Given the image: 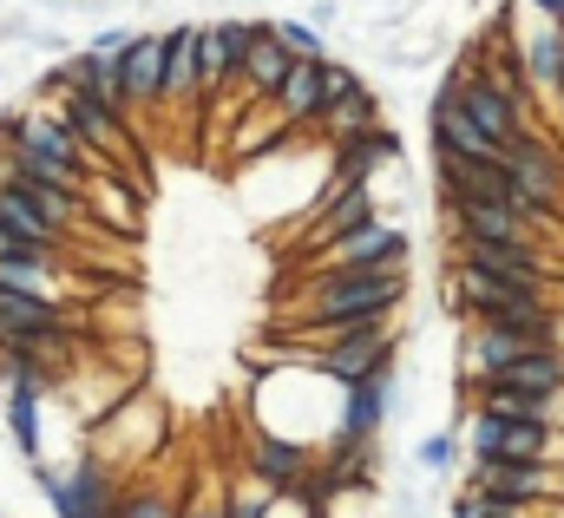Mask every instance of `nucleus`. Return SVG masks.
I'll list each match as a JSON object with an SVG mask.
<instances>
[{
	"label": "nucleus",
	"mask_w": 564,
	"mask_h": 518,
	"mask_svg": "<svg viewBox=\"0 0 564 518\" xmlns=\"http://www.w3.org/2000/svg\"><path fill=\"white\" fill-rule=\"evenodd\" d=\"M26 335H86V309L46 289H0V342H26Z\"/></svg>",
	"instance_id": "nucleus-9"
},
{
	"label": "nucleus",
	"mask_w": 564,
	"mask_h": 518,
	"mask_svg": "<svg viewBox=\"0 0 564 518\" xmlns=\"http://www.w3.org/2000/svg\"><path fill=\"white\" fill-rule=\"evenodd\" d=\"M401 302H408V269H302V282L282 309V328H302L322 342L348 322L394 315Z\"/></svg>",
	"instance_id": "nucleus-1"
},
{
	"label": "nucleus",
	"mask_w": 564,
	"mask_h": 518,
	"mask_svg": "<svg viewBox=\"0 0 564 518\" xmlns=\"http://www.w3.org/2000/svg\"><path fill=\"white\" fill-rule=\"evenodd\" d=\"M276 106L289 126L302 131V126H315V112H322V60H295L289 73H282V86H276Z\"/></svg>",
	"instance_id": "nucleus-17"
},
{
	"label": "nucleus",
	"mask_w": 564,
	"mask_h": 518,
	"mask_svg": "<svg viewBox=\"0 0 564 518\" xmlns=\"http://www.w3.org/2000/svg\"><path fill=\"white\" fill-rule=\"evenodd\" d=\"M302 20L328 33V26H341V20H348V7H341V0H308V13H302Z\"/></svg>",
	"instance_id": "nucleus-27"
},
{
	"label": "nucleus",
	"mask_w": 564,
	"mask_h": 518,
	"mask_svg": "<svg viewBox=\"0 0 564 518\" xmlns=\"http://www.w3.org/2000/svg\"><path fill=\"white\" fill-rule=\"evenodd\" d=\"M210 40H217V73H224V93H237L243 60H250V46H257V20H210Z\"/></svg>",
	"instance_id": "nucleus-20"
},
{
	"label": "nucleus",
	"mask_w": 564,
	"mask_h": 518,
	"mask_svg": "<svg viewBox=\"0 0 564 518\" xmlns=\"http://www.w3.org/2000/svg\"><path fill=\"white\" fill-rule=\"evenodd\" d=\"M158 112H171V119L204 112V86H197V20H177L164 33V99H158Z\"/></svg>",
	"instance_id": "nucleus-12"
},
{
	"label": "nucleus",
	"mask_w": 564,
	"mask_h": 518,
	"mask_svg": "<svg viewBox=\"0 0 564 518\" xmlns=\"http://www.w3.org/2000/svg\"><path fill=\"white\" fill-rule=\"evenodd\" d=\"M440 217L453 237H473V244H539V224L519 217L512 204H440Z\"/></svg>",
	"instance_id": "nucleus-15"
},
{
	"label": "nucleus",
	"mask_w": 564,
	"mask_h": 518,
	"mask_svg": "<svg viewBox=\"0 0 564 518\" xmlns=\"http://www.w3.org/2000/svg\"><path fill=\"white\" fill-rule=\"evenodd\" d=\"M40 407H46V393L33 388H7V440H13V453L33 466V460H46V440H40Z\"/></svg>",
	"instance_id": "nucleus-18"
},
{
	"label": "nucleus",
	"mask_w": 564,
	"mask_h": 518,
	"mask_svg": "<svg viewBox=\"0 0 564 518\" xmlns=\"http://www.w3.org/2000/svg\"><path fill=\"white\" fill-rule=\"evenodd\" d=\"M119 486H126V473H112L99 453H79L73 466L33 460V493L53 506V518H112L119 512Z\"/></svg>",
	"instance_id": "nucleus-3"
},
{
	"label": "nucleus",
	"mask_w": 564,
	"mask_h": 518,
	"mask_svg": "<svg viewBox=\"0 0 564 518\" xmlns=\"http://www.w3.org/2000/svg\"><path fill=\"white\" fill-rule=\"evenodd\" d=\"M0 20H7V13H0Z\"/></svg>",
	"instance_id": "nucleus-31"
},
{
	"label": "nucleus",
	"mask_w": 564,
	"mask_h": 518,
	"mask_svg": "<svg viewBox=\"0 0 564 518\" xmlns=\"http://www.w3.org/2000/svg\"><path fill=\"white\" fill-rule=\"evenodd\" d=\"M453 269H473L486 282H506V289H552V262L539 244H473V237H453Z\"/></svg>",
	"instance_id": "nucleus-7"
},
{
	"label": "nucleus",
	"mask_w": 564,
	"mask_h": 518,
	"mask_svg": "<svg viewBox=\"0 0 564 518\" xmlns=\"http://www.w3.org/2000/svg\"><path fill=\"white\" fill-rule=\"evenodd\" d=\"M0 257H40V262H66L73 250H59V244H40V237H26V230H13V224H0Z\"/></svg>",
	"instance_id": "nucleus-24"
},
{
	"label": "nucleus",
	"mask_w": 564,
	"mask_h": 518,
	"mask_svg": "<svg viewBox=\"0 0 564 518\" xmlns=\"http://www.w3.org/2000/svg\"><path fill=\"white\" fill-rule=\"evenodd\" d=\"M525 7H532L539 20H558V26H564V0H525Z\"/></svg>",
	"instance_id": "nucleus-29"
},
{
	"label": "nucleus",
	"mask_w": 564,
	"mask_h": 518,
	"mask_svg": "<svg viewBox=\"0 0 564 518\" xmlns=\"http://www.w3.org/2000/svg\"><path fill=\"white\" fill-rule=\"evenodd\" d=\"M519 60H525V93H532V106L545 99V112H558V73H564V26L558 20H525V33H519Z\"/></svg>",
	"instance_id": "nucleus-13"
},
{
	"label": "nucleus",
	"mask_w": 564,
	"mask_h": 518,
	"mask_svg": "<svg viewBox=\"0 0 564 518\" xmlns=\"http://www.w3.org/2000/svg\"><path fill=\"white\" fill-rule=\"evenodd\" d=\"M394 355H401V328H394V315H375V322H348V328L322 335L308 361H315V375H328L335 388H355V381L388 375Z\"/></svg>",
	"instance_id": "nucleus-4"
},
{
	"label": "nucleus",
	"mask_w": 564,
	"mask_h": 518,
	"mask_svg": "<svg viewBox=\"0 0 564 518\" xmlns=\"http://www.w3.org/2000/svg\"><path fill=\"white\" fill-rule=\"evenodd\" d=\"M119 73H126V112L139 126L144 112H158V99H164V33H132L119 46Z\"/></svg>",
	"instance_id": "nucleus-14"
},
{
	"label": "nucleus",
	"mask_w": 564,
	"mask_h": 518,
	"mask_svg": "<svg viewBox=\"0 0 564 518\" xmlns=\"http://www.w3.org/2000/svg\"><path fill=\"white\" fill-rule=\"evenodd\" d=\"M270 33H276L295 60H328V33H322V26H308L302 13H282V20H270Z\"/></svg>",
	"instance_id": "nucleus-22"
},
{
	"label": "nucleus",
	"mask_w": 564,
	"mask_h": 518,
	"mask_svg": "<svg viewBox=\"0 0 564 518\" xmlns=\"http://www.w3.org/2000/svg\"><path fill=\"white\" fill-rule=\"evenodd\" d=\"M308 466H315L308 440H295V433H270V427H250L243 479H257L263 493H295V486L308 479Z\"/></svg>",
	"instance_id": "nucleus-10"
},
{
	"label": "nucleus",
	"mask_w": 564,
	"mask_h": 518,
	"mask_svg": "<svg viewBox=\"0 0 564 518\" xmlns=\"http://www.w3.org/2000/svg\"><path fill=\"white\" fill-rule=\"evenodd\" d=\"M289 66H295V53L270 33V20H257V46H250V60H243L237 93H243V99H276V86H282V73H289Z\"/></svg>",
	"instance_id": "nucleus-16"
},
{
	"label": "nucleus",
	"mask_w": 564,
	"mask_h": 518,
	"mask_svg": "<svg viewBox=\"0 0 564 518\" xmlns=\"http://www.w3.org/2000/svg\"><path fill=\"white\" fill-rule=\"evenodd\" d=\"M539 348H558L552 335H532V328H499V322H466L459 335V375H499Z\"/></svg>",
	"instance_id": "nucleus-11"
},
{
	"label": "nucleus",
	"mask_w": 564,
	"mask_h": 518,
	"mask_svg": "<svg viewBox=\"0 0 564 518\" xmlns=\"http://www.w3.org/2000/svg\"><path fill=\"white\" fill-rule=\"evenodd\" d=\"M421 466L426 473H453V466H459V427H446V433L421 440Z\"/></svg>",
	"instance_id": "nucleus-25"
},
{
	"label": "nucleus",
	"mask_w": 564,
	"mask_h": 518,
	"mask_svg": "<svg viewBox=\"0 0 564 518\" xmlns=\"http://www.w3.org/2000/svg\"><path fill=\"white\" fill-rule=\"evenodd\" d=\"M446 93H453V106L486 131L492 144H506V138H519L525 126H539V119H532V106H525V99H512V93H506L486 66H473V60L446 73Z\"/></svg>",
	"instance_id": "nucleus-5"
},
{
	"label": "nucleus",
	"mask_w": 564,
	"mask_h": 518,
	"mask_svg": "<svg viewBox=\"0 0 564 518\" xmlns=\"http://www.w3.org/2000/svg\"><path fill=\"white\" fill-rule=\"evenodd\" d=\"M361 93H368V79H361L348 60H335V53H328V60H322V112H315V119L341 112V106H348V99H361Z\"/></svg>",
	"instance_id": "nucleus-21"
},
{
	"label": "nucleus",
	"mask_w": 564,
	"mask_h": 518,
	"mask_svg": "<svg viewBox=\"0 0 564 518\" xmlns=\"http://www.w3.org/2000/svg\"><path fill=\"white\" fill-rule=\"evenodd\" d=\"M177 506H184V493H171L164 479L132 473V479L119 486V512H112V518H177Z\"/></svg>",
	"instance_id": "nucleus-19"
},
{
	"label": "nucleus",
	"mask_w": 564,
	"mask_h": 518,
	"mask_svg": "<svg viewBox=\"0 0 564 518\" xmlns=\"http://www.w3.org/2000/svg\"><path fill=\"white\" fill-rule=\"evenodd\" d=\"M177 518H224V493H184Z\"/></svg>",
	"instance_id": "nucleus-26"
},
{
	"label": "nucleus",
	"mask_w": 564,
	"mask_h": 518,
	"mask_svg": "<svg viewBox=\"0 0 564 518\" xmlns=\"http://www.w3.org/2000/svg\"><path fill=\"white\" fill-rule=\"evenodd\" d=\"M171 433H164V400L158 393H144V388H132L106 420H93L86 427V453H99L112 473H144L151 460H158V446H164Z\"/></svg>",
	"instance_id": "nucleus-2"
},
{
	"label": "nucleus",
	"mask_w": 564,
	"mask_h": 518,
	"mask_svg": "<svg viewBox=\"0 0 564 518\" xmlns=\"http://www.w3.org/2000/svg\"><path fill=\"white\" fill-rule=\"evenodd\" d=\"M126 40H132V26H99V33H93L86 46H99V53H119Z\"/></svg>",
	"instance_id": "nucleus-28"
},
{
	"label": "nucleus",
	"mask_w": 564,
	"mask_h": 518,
	"mask_svg": "<svg viewBox=\"0 0 564 518\" xmlns=\"http://www.w3.org/2000/svg\"><path fill=\"white\" fill-rule=\"evenodd\" d=\"M315 518H328V512H315Z\"/></svg>",
	"instance_id": "nucleus-30"
},
{
	"label": "nucleus",
	"mask_w": 564,
	"mask_h": 518,
	"mask_svg": "<svg viewBox=\"0 0 564 518\" xmlns=\"http://www.w3.org/2000/svg\"><path fill=\"white\" fill-rule=\"evenodd\" d=\"M408 250H414V237L375 211L368 224H355L348 237H335L328 250H315V257H308V269H401V262H408Z\"/></svg>",
	"instance_id": "nucleus-8"
},
{
	"label": "nucleus",
	"mask_w": 564,
	"mask_h": 518,
	"mask_svg": "<svg viewBox=\"0 0 564 518\" xmlns=\"http://www.w3.org/2000/svg\"><path fill=\"white\" fill-rule=\"evenodd\" d=\"M552 420H512L492 407H466L459 440L473 446V460H545L552 466Z\"/></svg>",
	"instance_id": "nucleus-6"
},
{
	"label": "nucleus",
	"mask_w": 564,
	"mask_h": 518,
	"mask_svg": "<svg viewBox=\"0 0 564 518\" xmlns=\"http://www.w3.org/2000/svg\"><path fill=\"white\" fill-rule=\"evenodd\" d=\"M453 518H532V506H512V499H492V493H459L453 499Z\"/></svg>",
	"instance_id": "nucleus-23"
}]
</instances>
